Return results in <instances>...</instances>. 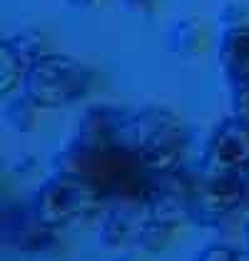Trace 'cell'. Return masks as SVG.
Masks as SVG:
<instances>
[{"label": "cell", "instance_id": "obj_17", "mask_svg": "<svg viewBox=\"0 0 249 261\" xmlns=\"http://www.w3.org/2000/svg\"><path fill=\"white\" fill-rule=\"evenodd\" d=\"M242 209H249V167L242 172Z\"/></svg>", "mask_w": 249, "mask_h": 261}, {"label": "cell", "instance_id": "obj_3", "mask_svg": "<svg viewBox=\"0 0 249 261\" xmlns=\"http://www.w3.org/2000/svg\"><path fill=\"white\" fill-rule=\"evenodd\" d=\"M92 85V70L80 60L60 55V53H45L35 62L25 80L22 92L42 110L65 107L87 95Z\"/></svg>", "mask_w": 249, "mask_h": 261}, {"label": "cell", "instance_id": "obj_13", "mask_svg": "<svg viewBox=\"0 0 249 261\" xmlns=\"http://www.w3.org/2000/svg\"><path fill=\"white\" fill-rule=\"evenodd\" d=\"M38 110L40 107L22 92L20 97H15V100H10L5 105V120L18 132H30L35 127V122H38Z\"/></svg>", "mask_w": 249, "mask_h": 261}, {"label": "cell", "instance_id": "obj_20", "mask_svg": "<svg viewBox=\"0 0 249 261\" xmlns=\"http://www.w3.org/2000/svg\"><path fill=\"white\" fill-rule=\"evenodd\" d=\"M234 261H249V249H234Z\"/></svg>", "mask_w": 249, "mask_h": 261}, {"label": "cell", "instance_id": "obj_1", "mask_svg": "<svg viewBox=\"0 0 249 261\" xmlns=\"http://www.w3.org/2000/svg\"><path fill=\"white\" fill-rule=\"evenodd\" d=\"M58 167L90 179L105 197L142 204L150 199L160 177L150 172L127 147H83L78 142H72L58 157Z\"/></svg>", "mask_w": 249, "mask_h": 261}, {"label": "cell", "instance_id": "obj_18", "mask_svg": "<svg viewBox=\"0 0 249 261\" xmlns=\"http://www.w3.org/2000/svg\"><path fill=\"white\" fill-rule=\"evenodd\" d=\"M72 8H80V10H92V8H100L105 0H67Z\"/></svg>", "mask_w": 249, "mask_h": 261}, {"label": "cell", "instance_id": "obj_14", "mask_svg": "<svg viewBox=\"0 0 249 261\" xmlns=\"http://www.w3.org/2000/svg\"><path fill=\"white\" fill-rule=\"evenodd\" d=\"M175 229L177 226H172V224H165V221H157V219H147V224L142 226V231H140V239H137V249H145L150 254H157V251H162L167 244L172 241L175 237Z\"/></svg>", "mask_w": 249, "mask_h": 261}, {"label": "cell", "instance_id": "obj_15", "mask_svg": "<svg viewBox=\"0 0 249 261\" xmlns=\"http://www.w3.org/2000/svg\"><path fill=\"white\" fill-rule=\"evenodd\" d=\"M197 261H234V249L229 246H207L200 251Z\"/></svg>", "mask_w": 249, "mask_h": 261}, {"label": "cell", "instance_id": "obj_5", "mask_svg": "<svg viewBox=\"0 0 249 261\" xmlns=\"http://www.w3.org/2000/svg\"><path fill=\"white\" fill-rule=\"evenodd\" d=\"M249 167V122L239 115L227 117L212 132L202 160V174L244 172Z\"/></svg>", "mask_w": 249, "mask_h": 261}, {"label": "cell", "instance_id": "obj_10", "mask_svg": "<svg viewBox=\"0 0 249 261\" xmlns=\"http://www.w3.org/2000/svg\"><path fill=\"white\" fill-rule=\"evenodd\" d=\"M150 219L147 204L142 201H120L117 209H110L100 224L97 239L107 249H130L137 246L140 231Z\"/></svg>", "mask_w": 249, "mask_h": 261}, {"label": "cell", "instance_id": "obj_9", "mask_svg": "<svg viewBox=\"0 0 249 261\" xmlns=\"http://www.w3.org/2000/svg\"><path fill=\"white\" fill-rule=\"evenodd\" d=\"M45 55V35L30 28L13 38H5L0 45V87L8 95L15 85H22L28 70Z\"/></svg>", "mask_w": 249, "mask_h": 261}, {"label": "cell", "instance_id": "obj_11", "mask_svg": "<svg viewBox=\"0 0 249 261\" xmlns=\"http://www.w3.org/2000/svg\"><path fill=\"white\" fill-rule=\"evenodd\" d=\"M219 65L229 85L249 90V25H229L219 42Z\"/></svg>", "mask_w": 249, "mask_h": 261}, {"label": "cell", "instance_id": "obj_6", "mask_svg": "<svg viewBox=\"0 0 249 261\" xmlns=\"http://www.w3.org/2000/svg\"><path fill=\"white\" fill-rule=\"evenodd\" d=\"M194 187H197V174L192 177L182 167L175 169V172L160 174L150 199L145 201L150 217L157 221H165V224H172V226H180L182 221L192 219Z\"/></svg>", "mask_w": 249, "mask_h": 261}, {"label": "cell", "instance_id": "obj_21", "mask_svg": "<svg viewBox=\"0 0 249 261\" xmlns=\"http://www.w3.org/2000/svg\"><path fill=\"white\" fill-rule=\"evenodd\" d=\"M247 239H249V224H247Z\"/></svg>", "mask_w": 249, "mask_h": 261}, {"label": "cell", "instance_id": "obj_8", "mask_svg": "<svg viewBox=\"0 0 249 261\" xmlns=\"http://www.w3.org/2000/svg\"><path fill=\"white\" fill-rule=\"evenodd\" d=\"M3 244L13 251L22 254H38L45 249H53L58 244L55 229L47 226L35 214V209L22 204H5L3 209Z\"/></svg>", "mask_w": 249, "mask_h": 261}, {"label": "cell", "instance_id": "obj_16", "mask_svg": "<svg viewBox=\"0 0 249 261\" xmlns=\"http://www.w3.org/2000/svg\"><path fill=\"white\" fill-rule=\"evenodd\" d=\"M234 105H237V115L239 117H244L249 122V90H242V92H237V97H234Z\"/></svg>", "mask_w": 249, "mask_h": 261}, {"label": "cell", "instance_id": "obj_12", "mask_svg": "<svg viewBox=\"0 0 249 261\" xmlns=\"http://www.w3.org/2000/svg\"><path fill=\"white\" fill-rule=\"evenodd\" d=\"M169 47L175 55H182V58H194L200 55L205 47H207V30H205V22L194 15H187L172 25L169 30Z\"/></svg>", "mask_w": 249, "mask_h": 261}, {"label": "cell", "instance_id": "obj_22", "mask_svg": "<svg viewBox=\"0 0 249 261\" xmlns=\"http://www.w3.org/2000/svg\"><path fill=\"white\" fill-rule=\"evenodd\" d=\"M117 261H132V259H117Z\"/></svg>", "mask_w": 249, "mask_h": 261}, {"label": "cell", "instance_id": "obj_19", "mask_svg": "<svg viewBox=\"0 0 249 261\" xmlns=\"http://www.w3.org/2000/svg\"><path fill=\"white\" fill-rule=\"evenodd\" d=\"M124 3H127V8H132V10L147 13V10L152 8V3H155V0H124Z\"/></svg>", "mask_w": 249, "mask_h": 261}, {"label": "cell", "instance_id": "obj_7", "mask_svg": "<svg viewBox=\"0 0 249 261\" xmlns=\"http://www.w3.org/2000/svg\"><path fill=\"white\" fill-rule=\"evenodd\" d=\"M242 206V172L202 174L194 187L192 219L200 224H217Z\"/></svg>", "mask_w": 249, "mask_h": 261}, {"label": "cell", "instance_id": "obj_4", "mask_svg": "<svg viewBox=\"0 0 249 261\" xmlns=\"http://www.w3.org/2000/svg\"><path fill=\"white\" fill-rule=\"evenodd\" d=\"M103 197L105 194L90 179L60 169L40 184L33 199V209L47 226L62 229L92 217L100 209Z\"/></svg>", "mask_w": 249, "mask_h": 261}, {"label": "cell", "instance_id": "obj_2", "mask_svg": "<svg viewBox=\"0 0 249 261\" xmlns=\"http://www.w3.org/2000/svg\"><path fill=\"white\" fill-rule=\"evenodd\" d=\"M187 147V127L167 107H142L132 112L127 129V149L155 174L180 169Z\"/></svg>", "mask_w": 249, "mask_h": 261}]
</instances>
